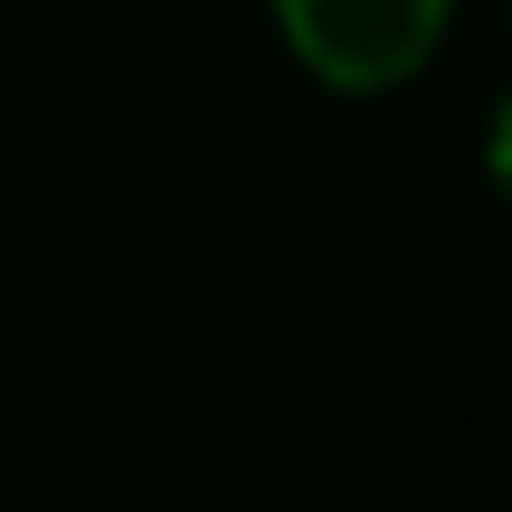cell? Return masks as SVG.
<instances>
[{"label": "cell", "mask_w": 512, "mask_h": 512, "mask_svg": "<svg viewBox=\"0 0 512 512\" xmlns=\"http://www.w3.org/2000/svg\"><path fill=\"white\" fill-rule=\"evenodd\" d=\"M275 29L332 76V86H389L437 48L446 10L437 0H285Z\"/></svg>", "instance_id": "cell-1"}]
</instances>
